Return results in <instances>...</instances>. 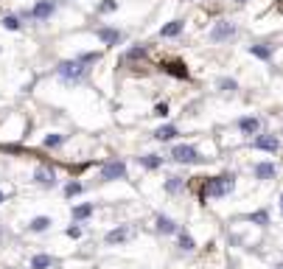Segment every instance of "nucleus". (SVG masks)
Masks as SVG:
<instances>
[{
  "mask_svg": "<svg viewBox=\"0 0 283 269\" xmlns=\"http://www.w3.org/2000/svg\"><path fill=\"white\" fill-rule=\"evenodd\" d=\"M90 62H84V56H78V59H68V62H62L56 68V73H59V78L62 82H68V84H73V82H82V78L87 76V68Z\"/></svg>",
  "mask_w": 283,
  "mask_h": 269,
  "instance_id": "nucleus-1",
  "label": "nucleus"
},
{
  "mask_svg": "<svg viewBox=\"0 0 283 269\" xmlns=\"http://www.w3.org/2000/svg\"><path fill=\"white\" fill-rule=\"evenodd\" d=\"M236 188V177L230 174V177H213L205 182V188H202V196L205 199H216V196H227V194Z\"/></svg>",
  "mask_w": 283,
  "mask_h": 269,
  "instance_id": "nucleus-2",
  "label": "nucleus"
},
{
  "mask_svg": "<svg viewBox=\"0 0 283 269\" xmlns=\"http://www.w3.org/2000/svg\"><path fill=\"white\" fill-rule=\"evenodd\" d=\"M171 160H177V163H191V166H199L205 157L199 154L194 146H185V143H180V146H174L171 149Z\"/></svg>",
  "mask_w": 283,
  "mask_h": 269,
  "instance_id": "nucleus-3",
  "label": "nucleus"
},
{
  "mask_svg": "<svg viewBox=\"0 0 283 269\" xmlns=\"http://www.w3.org/2000/svg\"><path fill=\"white\" fill-rule=\"evenodd\" d=\"M124 177H126V163H124V160H110V163H104V168H101V180H106V182L124 180Z\"/></svg>",
  "mask_w": 283,
  "mask_h": 269,
  "instance_id": "nucleus-4",
  "label": "nucleus"
},
{
  "mask_svg": "<svg viewBox=\"0 0 283 269\" xmlns=\"http://www.w3.org/2000/svg\"><path fill=\"white\" fill-rule=\"evenodd\" d=\"M230 36H236V26L230 20H219L210 28V40H213V42H224V40H230Z\"/></svg>",
  "mask_w": 283,
  "mask_h": 269,
  "instance_id": "nucleus-5",
  "label": "nucleus"
},
{
  "mask_svg": "<svg viewBox=\"0 0 283 269\" xmlns=\"http://www.w3.org/2000/svg\"><path fill=\"white\" fill-rule=\"evenodd\" d=\"M54 12H56V3H54V0H40V3L28 12V17H34V20H48Z\"/></svg>",
  "mask_w": 283,
  "mask_h": 269,
  "instance_id": "nucleus-6",
  "label": "nucleus"
},
{
  "mask_svg": "<svg viewBox=\"0 0 283 269\" xmlns=\"http://www.w3.org/2000/svg\"><path fill=\"white\" fill-rule=\"evenodd\" d=\"M252 149H261V152H272L275 154L278 149H280V140H278L275 134H258L252 140Z\"/></svg>",
  "mask_w": 283,
  "mask_h": 269,
  "instance_id": "nucleus-7",
  "label": "nucleus"
},
{
  "mask_svg": "<svg viewBox=\"0 0 283 269\" xmlns=\"http://www.w3.org/2000/svg\"><path fill=\"white\" fill-rule=\"evenodd\" d=\"M34 182L42 185V188H54V185H56V174H54V168H45V166H40V168L34 171Z\"/></svg>",
  "mask_w": 283,
  "mask_h": 269,
  "instance_id": "nucleus-8",
  "label": "nucleus"
},
{
  "mask_svg": "<svg viewBox=\"0 0 283 269\" xmlns=\"http://www.w3.org/2000/svg\"><path fill=\"white\" fill-rule=\"evenodd\" d=\"M96 34H98V40H101L104 45H118L120 40H124V34H120L118 28H98Z\"/></svg>",
  "mask_w": 283,
  "mask_h": 269,
  "instance_id": "nucleus-9",
  "label": "nucleus"
},
{
  "mask_svg": "<svg viewBox=\"0 0 283 269\" xmlns=\"http://www.w3.org/2000/svg\"><path fill=\"white\" fill-rule=\"evenodd\" d=\"M126 238H129V227H118V230L106 233V244H124Z\"/></svg>",
  "mask_w": 283,
  "mask_h": 269,
  "instance_id": "nucleus-10",
  "label": "nucleus"
},
{
  "mask_svg": "<svg viewBox=\"0 0 283 269\" xmlns=\"http://www.w3.org/2000/svg\"><path fill=\"white\" fill-rule=\"evenodd\" d=\"M238 129L244 134H255L258 129H261V120H258V118H241L238 120Z\"/></svg>",
  "mask_w": 283,
  "mask_h": 269,
  "instance_id": "nucleus-11",
  "label": "nucleus"
},
{
  "mask_svg": "<svg viewBox=\"0 0 283 269\" xmlns=\"http://www.w3.org/2000/svg\"><path fill=\"white\" fill-rule=\"evenodd\" d=\"M255 177L258 180H272L275 177V163H258L255 166Z\"/></svg>",
  "mask_w": 283,
  "mask_h": 269,
  "instance_id": "nucleus-12",
  "label": "nucleus"
},
{
  "mask_svg": "<svg viewBox=\"0 0 283 269\" xmlns=\"http://www.w3.org/2000/svg\"><path fill=\"white\" fill-rule=\"evenodd\" d=\"M157 230L166 233V236H171V233H177V224H174L168 216H157Z\"/></svg>",
  "mask_w": 283,
  "mask_h": 269,
  "instance_id": "nucleus-13",
  "label": "nucleus"
},
{
  "mask_svg": "<svg viewBox=\"0 0 283 269\" xmlns=\"http://www.w3.org/2000/svg\"><path fill=\"white\" fill-rule=\"evenodd\" d=\"M54 258H50V255H34V258H31V269H48V266H54Z\"/></svg>",
  "mask_w": 283,
  "mask_h": 269,
  "instance_id": "nucleus-14",
  "label": "nucleus"
},
{
  "mask_svg": "<svg viewBox=\"0 0 283 269\" xmlns=\"http://www.w3.org/2000/svg\"><path fill=\"white\" fill-rule=\"evenodd\" d=\"M48 227H50V219H48V216H36V219H31L28 230H31V233H42V230H48Z\"/></svg>",
  "mask_w": 283,
  "mask_h": 269,
  "instance_id": "nucleus-15",
  "label": "nucleus"
},
{
  "mask_svg": "<svg viewBox=\"0 0 283 269\" xmlns=\"http://www.w3.org/2000/svg\"><path fill=\"white\" fill-rule=\"evenodd\" d=\"M180 31H182V20H171L168 26L160 28V36H177Z\"/></svg>",
  "mask_w": 283,
  "mask_h": 269,
  "instance_id": "nucleus-16",
  "label": "nucleus"
},
{
  "mask_svg": "<svg viewBox=\"0 0 283 269\" xmlns=\"http://www.w3.org/2000/svg\"><path fill=\"white\" fill-rule=\"evenodd\" d=\"M154 138H157V140H174V138H177V129H174V126H160L154 132Z\"/></svg>",
  "mask_w": 283,
  "mask_h": 269,
  "instance_id": "nucleus-17",
  "label": "nucleus"
},
{
  "mask_svg": "<svg viewBox=\"0 0 283 269\" xmlns=\"http://www.w3.org/2000/svg\"><path fill=\"white\" fill-rule=\"evenodd\" d=\"M90 216H92V205H76V208H73V219H90Z\"/></svg>",
  "mask_w": 283,
  "mask_h": 269,
  "instance_id": "nucleus-18",
  "label": "nucleus"
},
{
  "mask_svg": "<svg viewBox=\"0 0 283 269\" xmlns=\"http://www.w3.org/2000/svg\"><path fill=\"white\" fill-rule=\"evenodd\" d=\"M250 54L258 59H269L272 56V48H266V45H250Z\"/></svg>",
  "mask_w": 283,
  "mask_h": 269,
  "instance_id": "nucleus-19",
  "label": "nucleus"
},
{
  "mask_svg": "<svg viewBox=\"0 0 283 269\" xmlns=\"http://www.w3.org/2000/svg\"><path fill=\"white\" fill-rule=\"evenodd\" d=\"M42 143H45V149H56V146H62V143H64V134H48Z\"/></svg>",
  "mask_w": 283,
  "mask_h": 269,
  "instance_id": "nucleus-20",
  "label": "nucleus"
},
{
  "mask_svg": "<svg viewBox=\"0 0 283 269\" xmlns=\"http://www.w3.org/2000/svg\"><path fill=\"white\" fill-rule=\"evenodd\" d=\"M180 250H185V252L196 250V244H194V238H191L188 233H180Z\"/></svg>",
  "mask_w": 283,
  "mask_h": 269,
  "instance_id": "nucleus-21",
  "label": "nucleus"
},
{
  "mask_svg": "<svg viewBox=\"0 0 283 269\" xmlns=\"http://www.w3.org/2000/svg\"><path fill=\"white\" fill-rule=\"evenodd\" d=\"M180 188H182V180H180V177H168V182H166V191H168V194H177Z\"/></svg>",
  "mask_w": 283,
  "mask_h": 269,
  "instance_id": "nucleus-22",
  "label": "nucleus"
},
{
  "mask_svg": "<svg viewBox=\"0 0 283 269\" xmlns=\"http://www.w3.org/2000/svg\"><path fill=\"white\" fill-rule=\"evenodd\" d=\"M3 26H6L8 31H20V20H17L14 14H8V17H3Z\"/></svg>",
  "mask_w": 283,
  "mask_h": 269,
  "instance_id": "nucleus-23",
  "label": "nucleus"
},
{
  "mask_svg": "<svg viewBox=\"0 0 283 269\" xmlns=\"http://www.w3.org/2000/svg\"><path fill=\"white\" fill-rule=\"evenodd\" d=\"M250 222H255V224L266 227V224H269V216H266L264 210H258V213H252V216H250Z\"/></svg>",
  "mask_w": 283,
  "mask_h": 269,
  "instance_id": "nucleus-24",
  "label": "nucleus"
},
{
  "mask_svg": "<svg viewBox=\"0 0 283 269\" xmlns=\"http://www.w3.org/2000/svg\"><path fill=\"white\" fill-rule=\"evenodd\" d=\"M76 194H82V182H68L64 185V196H76Z\"/></svg>",
  "mask_w": 283,
  "mask_h": 269,
  "instance_id": "nucleus-25",
  "label": "nucleus"
},
{
  "mask_svg": "<svg viewBox=\"0 0 283 269\" xmlns=\"http://www.w3.org/2000/svg\"><path fill=\"white\" fill-rule=\"evenodd\" d=\"M219 87H222L224 92H233L238 84H236V78H219Z\"/></svg>",
  "mask_w": 283,
  "mask_h": 269,
  "instance_id": "nucleus-26",
  "label": "nucleus"
},
{
  "mask_svg": "<svg viewBox=\"0 0 283 269\" xmlns=\"http://www.w3.org/2000/svg\"><path fill=\"white\" fill-rule=\"evenodd\" d=\"M143 56H146V48H140V45L126 50V59H143Z\"/></svg>",
  "mask_w": 283,
  "mask_h": 269,
  "instance_id": "nucleus-27",
  "label": "nucleus"
},
{
  "mask_svg": "<svg viewBox=\"0 0 283 269\" xmlns=\"http://www.w3.org/2000/svg\"><path fill=\"white\" fill-rule=\"evenodd\" d=\"M143 166H146V168H157V166H160V157H157V154H146V157H143Z\"/></svg>",
  "mask_w": 283,
  "mask_h": 269,
  "instance_id": "nucleus-28",
  "label": "nucleus"
},
{
  "mask_svg": "<svg viewBox=\"0 0 283 269\" xmlns=\"http://www.w3.org/2000/svg\"><path fill=\"white\" fill-rule=\"evenodd\" d=\"M168 73H174V76H180V78L188 76V70H185L182 64H168Z\"/></svg>",
  "mask_w": 283,
  "mask_h": 269,
  "instance_id": "nucleus-29",
  "label": "nucleus"
},
{
  "mask_svg": "<svg viewBox=\"0 0 283 269\" xmlns=\"http://www.w3.org/2000/svg\"><path fill=\"white\" fill-rule=\"evenodd\" d=\"M115 8H118V3H115V0H104V3L98 6V12H104V14H106V12H115Z\"/></svg>",
  "mask_w": 283,
  "mask_h": 269,
  "instance_id": "nucleus-30",
  "label": "nucleus"
},
{
  "mask_svg": "<svg viewBox=\"0 0 283 269\" xmlns=\"http://www.w3.org/2000/svg\"><path fill=\"white\" fill-rule=\"evenodd\" d=\"M154 115L166 118V115H168V104H157V106H154Z\"/></svg>",
  "mask_w": 283,
  "mask_h": 269,
  "instance_id": "nucleus-31",
  "label": "nucleus"
},
{
  "mask_svg": "<svg viewBox=\"0 0 283 269\" xmlns=\"http://www.w3.org/2000/svg\"><path fill=\"white\" fill-rule=\"evenodd\" d=\"M68 236H70V238H78V236H82V227H68Z\"/></svg>",
  "mask_w": 283,
  "mask_h": 269,
  "instance_id": "nucleus-32",
  "label": "nucleus"
},
{
  "mask_svg": "<svg viewBox=\"0 0 283 269\" xmlns=\"http://www.w3.org/2000/svg\"><path fill=\"white\" fill-rule=\"evenodd\" d=\"M3 199H6V196H3V188H0V202H3Z\"/></svg>",
  "mask_w": 283,
  "mask_h": 269,
  "instance_id": "nucleus-33",
  "label": "nucleus"
},
{
  "mask_svg": "<svg viewBox=\"0 0 283 269\" xmlns=\"http://www.w3.org/2000/svg\"><path fill=\"white\" fill-rule=\"evenodd\" d=\"M280 213H283V194H280Z\"/></svg>",
  "mask_w": 283,
  "mask_h": 269,
  "instance_id": "nucleus-34",
  "label": "nucleus"
},
{
  "mask_svg": "<svg viewBox=\"0 0 283 269\" xmlns=\"http://www.w3.org/2000/svg\"><path fill=\"white\" fill-rule=\"evenodd\" d=\"M236 3H247V0H236Z\"/></svg>",
  "mask_w": 283,
  "mask_h": 269,
  "instance_id": "nucleus-35",
  "label": "nucleus"
},
{
  "mask_svg": "<svg viewBox=\"0 0 283 269\" xmlns=\"http://www.w3.org/2000/svg\"><path fill=\"white\" fill-rule=\"evenodd\" d=\"M280 269H283V266H280Z\"/></svg>",
  "mask_w": 283,
  "mask_h": 269,
  "instance_id": "nucleus-36",
  "label": "nucleus"
}]
</instances>
